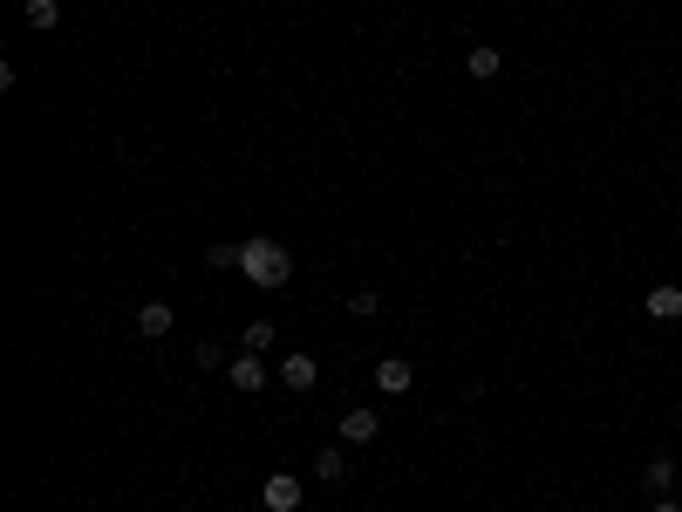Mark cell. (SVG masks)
Listing matches in <instances>:
<instances>
[{
  "instance_id": "cell-1",
  "label": "cell",
  "mask_w": 682,
  "mask_h": 512,
  "mask_svg": "<svg viewBox=\"0 0 682 512\" xmlns=\"http://www.w3.org/2000/svg\"><path fill=\"white\" fill-rule=\"evenodd\" d=\"M239 274L253 280V287H287L294 280V253L280 239H246L239 246Z\"/></svg>"
},
{
  "instance_id": "cell-2",
  "label": "cell",
  "mask_w": 682,
  "mask_h": 512,
  "mask_svg": "<svg viewBox=\"0 0 682 512\" xmlns=\"http://www.w3.org/2000/svg\"><path fill=\"white\" fill-rule=\"evenodd\" d=\"M266 376H273V369H266V355H253V349H239L226 362V383H232V390H246V396L266 390Z\"/></svg>"
},
{
  "instance_id": "cell-3",
  "label": "cell",
  "mask_w": 682,
  "mask_h": 512,
  "mask_svg": "<svg viewBox=\"0 0 682 512\" xmlns=\"http://www.w3.org/2000/svg\"><path fill=\"white\" fill-rule=\"evenodd\" d=\"M260 506L266 512H294V506H301V478H294V472H273L260 485Z\"/></svg>"
},
{
  "instance_id": "cell-4",
  "label": "cell",
  "mask_w": 682,
  "mask_h": 512,
  "mask_svg": "<svg viewBox=\"0 0 682 512\" xmlns=\"http://www.w3.org/2000/svg\"><path fill=\"white\" fill-rule=\"evenodd\" d=\"M410 383H417V369H410L403 355H382V362H376V390L382 396H403Z\"/></svg>"
},
{
  "instance_id": "cell-5",
  "label": "cell",
  "mask_w": 682,
  "mask_h": 512,
  "mask_svg": "<svg viewBox=\"0 0 682 512\" xmlns=\"http://www.w3.org/2000/svg\"><path fill=\"white\" fill-rule=\"evenodd\" d=\"M376 431H382L376 410H348L341 417V444H376Z\"/></svg>"
},
{
  "instance_id": "cell-6",
  "label": "cell",
  "mask_w": 682,
  "mask_h": 512,
  "mask_svg": "<svg viewBox=\"0 0 682 512\" xmlns=\"http://www.w3.org/2000/svg\"><path fill=\"white\" fill-rule=\"evenodd\" d=\"M314 478H321V485H348V444H328V451L314 458Z\"/></svg>"
},
{
  "instance_id": "cell-7",
  "label": "cell",
  "mask_w": 682,
  "mask_h": 512,
  "mask_svg": "<svg viewBox=\"0 0 682 512\" xmlns=\"http://www.w3.org/2000/svg\"><path fill=\"white\" fill-rule=\"evenodd\" d=\"M642 485H648V492H655V499H662V492L676 485V458H669V451H655V458H648V465H642Z\"/></svg>"
},
{
  "instance_id": "cell-8",
  "label": "cell",
  "mask_w": 682,
  "mask_h": 512,
  "mask_svg": "<svg viewBox=\"0 0 682 512\" xmlns=\"http://www.w3.org/2000/svg\"><path fill=\"white\" fill-rule=\"evenodd\" d=\"M676 315H682V287H669V280L648 287V321H676Z\"/></svg>"
},
{
  "instance_id": "cell-9",
  "label": "cell",
  "mask_w": 682,
  "mask_h": 512,
  "mask_svg": "<svg viewBox=\"0 0 682 512\" xmlns=\"http://www.w3.org/2000/svg\"><path fill=\"white\" fill-rule=\"evenodd\" d=\"M171 321H178V315H171L164 301H144V308H137V335H151V342H157V335H171Z\"/></svg>"
},
{
  "instance_id": "cell-10",
  "label": "cell",
  "mask_w": 682,
  "mask_h": 512,
  "mask_svg": "<svg viewBox=\"0 0 682 512\" xmlns=\"http://www.w3.org/2000/svg\"><path fill=\"white\" fill-rule=\"evenodd\" d=\"M314 376H321L314 355H287V362H280V383H287V390H314Z\"/></svg>"
},
{
  "instance_id": "cell-11",
  "label": "cell",
  "mask_w": 682,
  "mask_h": 512,
  "mask_svg": "<svg viewBox=\"0 0 682 512\" xmlns=\"http://www.w3.org/2000/svg\"><path fill=\"white\" fill-rule=\"evenodd\" d=\"M464 69H471L478 82H492L498 69H505V55H498V48H471V55H464Z\"/></svg>"
},
{
  "instance_id": "cell-12",
  "label": "cell",
  "mask_w": 682,
  "mask_h": 512,
  "mask_svg": "<svg viewBox=\"0 0 682 512\" xmlns=\"http://www.w3.org/2000/svg\"><path fill=\"white\" fill-rule=\"evenodd\" d=\"M62 21V0H28V28H55Z\"/></svg>"
},
{
  "instance_id": "cell-13",
  "label": "cell",
  "mask_w": 682,
  "mask_h": 512,
  "mask_svg": "<svg viewBox=\"0 0 682 512\" xmlns=\"http://www.w3.org/2000/svg\"><path fill=\"white\" fill-rule=\"evenodd\" d=\"M348 315H362V321H369V315H382V294H376V287H362V294H348Z\"/></svg>"
},
{
  "instance_id": "cell-14",
  "label": "cell",
  "mask_w": 682,
  "mask_h": 512,
  "mask_svg": "<svg viewBox=\"0 0 682 512\" xmlns=\"http://www.w3.org/2000/svg\"><path fill=\"white\" fill-rule=\"evenodd\" d=\"M246 349H253V355L273 349V321H253V328H246Z\"/></svg>"
},
{
  "instance_id": "cell-15",
  "label": "cell",
  "mask_w": 682,
  "mask_h": 512,
  "mask_svg": "<svg viewBox=\"0 0 682 512\" xmlns=\"http://www.w3.org/2000/svg\"><path fill=\"white\" fill-rule=\"evenodd\" d=\"M205 267H239V246H226V239H219V246H205Z\"/></svg>"
},
{
  "instance_id": "cell-16",
  "label": "cell",
  "mask_w": 682,
  "mask_h": 512,
  "mask_svg": "<svg viewBox=\"0 0 682 512\" xmlns=\"http://www.w3.org/2000/svg\"><path fill=\"white\" fill-rule=\"evenodd\" d=\"M226 362H232V355L219 349V342H198V369H226Z\"/></svg>"
},
{
  "instance_id": "cell-17",
  "label": "cell",
  "mask_w": 682,
  "mask_h": 512,
  "mask_svg": "<svg viewBox=\"0 0 682 512\" xmlns=\"http://www.w3.org/2000/svg\"><path fill=\"white\" fill-rule=\"evenodd\" d=\"M655 512H682V506H676V499H655Z\"/></svg>"
}]
</instances>
